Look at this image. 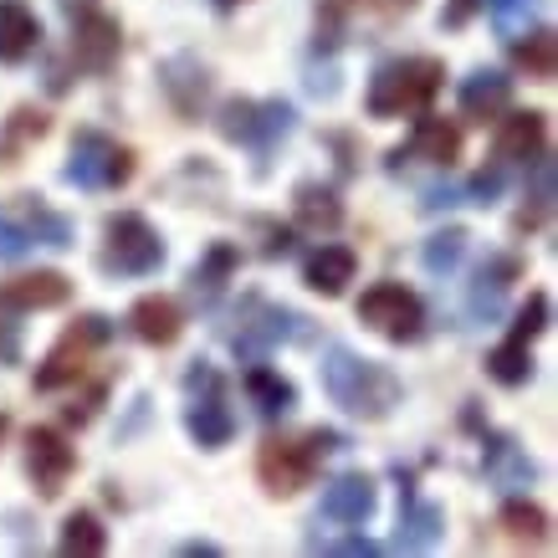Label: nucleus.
I'll return each mask as SVG.
<instances>
[{"label":"nucleus","instance_id":"obj_1","mask_svg":"<svg viewBox=\"0 0 558 558\" xmlns=\"http://www.w3.org/2000/svg\"><path fill=\"white\" fill-rule=\"evenodd\" d=\"M323 389L328 400L343 410V415H359V421H385L389 410L400 405V379L374 364V359H359L354 349L333 343L323 354Z\"/></svg>","mask_w":558,"mask_h":558},{"label":"nucleus","instance_id":"obj_2","mask_svg":"<svg viewBox=\"0 0 558 558\" xmlns=\"http://www.w3.org/2000/svg\"><path fill=\"white\" fill-rule=\"evenodd\" d=\"M446 83V68L436 57H395L369 77V119H405V113H425L430 98Z\"/></svg>","mask_w":558,"mask_h":558},{"label":"nucleus","instance_id":"obj_3","mask_svg":"<svg viewBox=\"0 0 558 558\" xmlns=\"http://www.w3.org/2000/svg\"><path fill=\"white\" fill-rule=\"evenodd\" d=\"M216 129L226 144H241V149L256 154V170H267V159L282 149V138L298 129V113H292V102H282V98H226L220 102Z\"/></svg>","mask_w":558,"mask_h":558},{"label":"nucleus","instance_id":"obj_4","mask_svg":"<svg viewBox=\"0 0 558 558\" xmlns=\"http://www.w3.org/2000/svg\"><path fill=\"white\" fill-rule=\"evenodd\" d=\"M72 236H77L72 220L62 210L41 205V195H16L11 205H0V262H21L32 246L68 252Z\"/></svg>","mask_w":558,"mask_h":558},{"label":"nucleus","instance_id":"obj_5","mask_svg":"<svg viewBox=\"0 0 558 558\" xmlns=\"http://www.w3.org/2000/svg\"><path fill=\"white\" fill-rule=\"evenodd\" d=\"M307 339V318L292 313L282 303H267V298H246L236 307V328H231V349H236L241 364H256L267 359L271 349L282 343H303Z\"/></svg>","mask_w":558,"mask_h":558},{"label":"nucleus","instance_id":"obj_6","mask_svg":"<svg viewBox=\"0 0 558 558\" xmlns=\"http://www.w3.org/2000/svg\"><path fill=\"white\" fill-rule=\"evenodd\" d=\"M102 271L108 277H149L165 267V236L138 210H119L102 226Z\"/></svg>","mask_w":558,"mask_h":558},{"label":"nucleus","instance_id":"obj_7","mask_svg":"<svg viewBox=\"0 0 558 558\" xmlns=\"http://www.w3.org/2000/svg\"><path fill=\"white\" fill-rule=\"evenodd\" d=\"M185 430L201 440L205 451H220L226 440L236 436V415L226 405V385H220L216 364L195 359L185 374Z\"/></svg>","mask_w":558,"mask_h":558},{"label":"nucleus","instance_id":"obj_8","mask_svg":"<svg viewBox=\"0 0 558 558\" xmlns=\"http://www.w3.org/2000/svg\"><path fill=\"white\" fill-rule=\"evenodd\" d=\"M62 180L77 190H119L134 180V154L123 149L119 138H108L102 129H77Z\"/></svg>","mask_w":558,"mask_h":558},{"label":"nucleus","instance_id":"obj_9","mask_svg":"<svg viewBox=\"0 0 558 558\" xmlns=\"http://www.w3.org/2000/svg\"><path fill=\"white\" fill-rule=\"evenodd\" d=\"M108 339H113V323L102 318V313H87V318H77L68 333L57 339V349L47 354V364L36 369V389H41V395H51V389L77 385V379L87 374V359L98 354Z\"/></svg>","mask_w":558,"mask_h":558},{"label":"nucleus","instance_id":"obj_10","mask_svg":"<svg viewBox=\"0 0 558 558\" xmlns=\"http://www.w3.org/2000/svg\"><path fill=\"white\" fill-rule=\"evenodd\" d=\"M359 323H369L389 343H415L425 333V303L400 282H374L359 298Z\"/></svg>","mask_w":558,"mask_h":558},{"label":"nucleus","instance_id":"obj_11","mask_svg":"<svg viewBox=\"0 0 558 558\" xmlns=\"http://www.w3.org/2000/svg\"><path fill=\"white\" fill-rule=\"evenodd\" d=\"M62 16L72 21V57L83 72H108L119 62V21L98 11L93 0H62Z\"/></svg>","mask_w":558,"mask_h":558},{"label":"nucleus","instance_id":"obj_12","mask_svg":"<svg viewBox=\"0 0 558 558\" xmlns=\"http://www.w3.org/2000/svg\"><path fill=\"white\" fill-rule=\"evenodd\" d=\"M318 472V451L307 446V440H267L262 446V457H256V476H262V487L271 497H292V492H303Z\"/></svg>","mask_w":558,"mask_h":558},{"label":"nucleus","instance_id":"obj_13","mask_svg":"<svg viewBox=\"0 0 558 558\" xmlns=\"http://www.w3.org/2000/svg\"><path fill=\"white\" fill-rule=\"evenodd\" d=\"M26 472H32V482L41 487V497H57V492L68 487V476L77 472V451H72L57 430L36 425L32 436H26Z\"/></svg>","mask_w":558,"mask_h":558},{"label":"nucleus","instance_id":"obj_14","mask_svg":"<svg viewBox=\"0 0 558 558\" xmlns=\"http://www.w3.org/2000/svg\"><path fill=\"white\" fill-rule=\"evenodd\" d=\"M461 154V129L446 119H421L410 129V144L389 154V170H400L405 159H421V165H440V170H451Z\"/></svg>","mask_w":558,"mask_h":558},{"label":"nucleus","instance_id":"obj_15","mask_svg":"<svg viewBox=\"0 0 558 558\" xmlns=\"http://www.w3.org/2000/svg\"><path fill=\"white\" fill-rule=\"evenodd\" d=\"M374 508H379V492H374V482L364 472H343L323 487V518L328 523L359 527L374 518Z\"/></svg>","mask_w":558,"mask_h":558},{"label":"nucleus","instance_id":"obj_16","mask_svg":"<svg viewBox=\"0 0 558 558\" xmlns=\"http://www.w3.org/2000/svg\"><path fill=\"white\" fill-rule=\"evenodd\" d=\"M482 446H487V451H482V472H487L492 492H502V497H518V492L533 487L538 466L527 461V451L518 446V440H512V436H487Z\"/></svg>","mask_w":558,"mask_h":558},{"label":"nucleus","instance_id":"obj_17","mask_svg":"<svg viewBox=\"0 0 558 558\" xmlns=\"http://www.w3.org/2000/svg\"><path fill=\"white\" fill-rule=\"evenodd\" d=\"M518 256H508V252H497V256H487L482 262V271H476V282H472V292H466V313H472L476 323H492L497 313H502V303H508V292H512V282H518Z\"/></svg>","mask_w":558,"mask_h":558},{"label":"nucleus","instance_id":"obj_18","mask_svg":"<svg viewBox=\"0 0 558 558\" xmlns=\"http://www.w3.org/2000/svg\"><path fill=\"white\" fill-rule=\"evenodd\" d=\"M446 533V512L436 502H421L410 482L400 487V533H395V548H405V554H430Z\"/></svg>","mask_w":558,"mask_h":558},{"label":"nucleus","instance_id":"obj_19","mask_svg":"<svg viewBox=\"0 0 558 558\" xmlns=\"http://www.w3.org/2000/svg\"><path fill=\"white\" fill-rule=\"evenodd\" d=\"M72 298L68 277L62 271H26V277H11L0 282V303L11 313H41V307H62Z\"/></svg>","mask_w":558,"mask_h":558},{"label":"nucleus","instance_id":"obj_20","mask_svg":"<svg viewBox=\"0 0 558 558\" xmlns=\"http://www.w3.org/2000/svg\"><path fill=\"white\" fill-rule=\"evenodd\" d=\"M457 102H461V113L476 119V123L502 119V113H508V102H512V77L508 72H497V68H476L472 77L461 83Z\"/></svg>","mask_w":558,"mask_h":558},{"label":"nucleus","instance_id":"obj_21","mask_svg":"<svg viewBox=\"0 0 558 558\" xmlns=\"http://www.w3.org/2000/svg\"><path fill=\"white\" fill-rule=\"evenodd\" d=\"M129 323H134L138 339L154 343V349H170V343L185 333V313H180V303H174V298H165V292L138 298L134 313H129Z\"/></svg>","mask_w":558,"mask_h":558},{"label":"nucleus","instance_id":"obj_22","mask_svg":"<svg viewBox=\"0 0 558 558\" xmlns=\"http://www.w3.org/2000/svg\"><path fill=\"white\" fill-rule=\"evenodd\" d=\"M41 47V21L26 0H0V62L16 68Z\"/></svg>","mask_w":558,"mask_h":558},{"label":"nucleus","instance_id":"obj_23","mask_svg":"<svg viewBox=\"0 0 558 558\" xmlns=\"http://www.w3.org/2000/svg\"><path fill=\"white\" fill-rule=\"evenodd\" d=\"M165 93H170L174 113L185 123H195L205 108V93H210V77H205V68L195 57H174V62H165Z\"/></svg>","mask_w":558,"mask_h":558},{"label":"nucleus","instance_id":"obj_24","mask_svg":"<svg viewBox=\"0 0 558 558\" xmlns=\"http://www.w3.org/2000/svg\"><path fill=\"white\" fill-rule=\"evenodd\" d=\"M354 271H359V256L349 252V246H328V241H323L318 252L303 262V282L313 292H323V298H339V292L354 282Z\"/></svg>","mask_w":558,"mask_h":558},{"label":"nucleus","instance_id":"obj_25","mask_svg":"<svg viewBox=\"0 0 558 558\" xmlns=\"http://www.w3.org/2000/svg\"><path fill=\"white\" fill-rule=\"evenodd\" d=\"M246 400L256 405V415L262 421H282V415H292V405H298V389H292V379H282L277 369H267L262 359H256L252 369H246Z\"/></svg>","mask_w":558,"mask_h":558},{"label":"nucleus","instance_id":"obj_26","mask_svg":"<svg viewBox=\"0 0 558 558\" xmlns=\"http://www.w3.org/2000/svg\"><path fill=\"white\" fill-rule=\"evenodd\" d=\"M241 267V246H231V241H216L210 252L195 262V271H190V292H195V303H216L220 292H226V282L236 277Z\"/></svg>","mask_w":558,"mask_h":558},{"label":"nucleus","instance_id":"obj_27","mask_svg":"<svg viewBox=\"0 0 558 558\" xmlns=\"http://www.w3.org/2000/svg\"><path fill=\"white\" fill-rule=\"evenodd\" d=\"M543 154V113H512L497 129V165L512 159H538Z\"/></svg>","mask_w":558,"mask_h":558},{"label":"nucleus","instance_id":"obj_28","mask_svg":"<svg viewBox=\"0 0 558 558\" xmlns=\"http://www.w3.org/2000/svg\"><path fill=\"white\" fill-rule=\"evenodd\" d=\"M298 220H303L307 231H339V220H343V205H339V195L328 185H318V180H307V185H298Z\"/></svg>","mask_w":558,"mask_h":558},{"label":"nucleus","instance_id":"obj_29","mask_svg":"<svg viewBox=\"0 0 558 558\" xmlns=\"http://www.w3.org/2000/svg\"><path fill=\"white\" fill-rule=\"evenodd\" d=\"M523 36H527V41H518V47H512V62H518V72H527L533 83H548V77L558 72V36L554 32H538V26H533V32H523Z\"/></svg>","mask_w":558,"mask_h":558},{"label":"nucleus","instance_id":"obj_30","mask_svg":"<svg viewBox=\"0 0 558 558\" xmlns=\"http://www.w3.org/2000/svg\"><path fill=\"white\" fill-rule=\"evenodd\" d=\"M68 558H98L102 548H108V533H102L98 512H72L68 523H62V543H57Z\"/></svg>","mask_w":558,"mask_h":558},{"label":"nucleus","instance_id":"obj_31","mask_svg":"<svg viewBox=\"0 0 558 558\" xmlns=\"http://www.w3.org/2000/svg\"><path fill=\"white\" fill-rule=\"evenodd\" d=\"M487 374L497 379V385H508V389L527 385V379H533V349H527L523 339L497 343V349L487 354Z\"/></svg>","mask_w":558,"mask_h":558},{"label":"nucleus","instance_id":"obj_32","mask_svg":"<svg viewBox=\"0 0 558 558\" xmlns=\"http://www.w3.org/2000/svg\"><path fill=\"white\" fill-rule=\"evenodd\" d=\"M466 246H472V236L461 231V226H446V231H436V236L421 246V262L430 277H446V271L461 267V256H466Z\"/></svg>","mask_w":558,"mask_h":558},{"label":"nucleus","instance_id":"obj_33","mask_svg":"<svg viewBox=\"0 0 558 558\" xmlns=\"http://www.w3.org/2000/svg\"><path fill=\"white\" fill-rule=\"evenodd\" d=\"M482 5H487V16L502 41H518L523 32L538 26V0H482Z\"/></svg>","mask_w":558,"mask_h":558},{"label":"nucleus","instance_id":"obj_34","mask_svg":"<svg viewBox=\"0 0 558 558\" xmlns=\"http://www.w3.org/2000/svg\"><path fill=\"white\" fill-rule=\"evenodd\" d=\"M502 523H508L512 538H527V543L548 538V512L533 508V502H508V508H502Z\"/></svg>","mask_w":558,"mask_h":558},{"label":"nucleus","instance_id":"obj_35","mask_svg":"<svg viewBox=\"0 0 558 558\" xmlns=\"http://www.w3.org/2000/svg\"><path fill=\"white\" fill-rule=\"evenodd\" d=\"M533 210H523V220L518 226H538L543 216H548V205H554V159H543L538 154V165H533Z\"/></svg>","mask_w":558,"mask_h":558},{"label":"nucleus","instance_id":"obj_36","mask_svg":"<svg viewBox=\"0 0 558 558\" xmlns=\"http://www.w3.org/2000/svg\"><path fill=\"white\" fill-rule=\"evenodd\" d=\"M47 134V113H32V108H16L11 113V129H5V154H21L32 138Z\"/></svg>","mask_w":558,"mask_h":558},{"label":"nucleus","instance_id":"obj_37","mask_svg":"<svg viewBox=\"0 0 558 558\" xmlns=\"http://www.w3.org/2000/svg\"><path fill=\"white\" fill-rule=\"evenodd\" d=\"M307 548H313V554H339V558H374L379 554V543L359 538V533H349V538H313Z\"/></svg>","mask_w":558,"mask_h":558},{"label":"nucleus","instance_id":"obj_38","mask_svg":"<svg viewBox=\"0 0 558 558\" xmlns=\"http://www.w3.org/2000/svg\"><path fill=\"white\" fill-rule=\"evenodd\" d=\"M497 195H502V165H492V170H482V174L472 180V185L461 190V201H466V205H492Z\"/></svg>","mask_w":558,"mask_h":558},{"label":"nucleus","instance_id":"obj_39","mask_svg":"<svg viewBox=\"0 0 558 558\" xmlns=\"http://www.w3.org/2000/svg\"><path fill=\"white\" fill-rule=\"evenodd\" d=\"M16 359H21V323L11 318V307L0 303V364L11 369Z\"/></svg>","mask_w":558,"mask_h":558},{"label":"nucleus","instance_id":"obj_40","mask_svg":"<svg viewBox=\"0 0 558 558\" xmlns=\"http://www.w3.org/2000/svg\"><path fill=\"white\" fill-rule=\"evenodd\" d=\"M451 205H461V190H451V185H430L421 195V210H451Z\"/></svg>","mask_w":558,"mask_h":558},{"label":"nucleus","instance_id":"obj_41","mask_svg":"<svg viewBox=\"0 0 558 558\" xmlns=\"http://www.w3.org/2000/svg\"><path fill=\"white\" fill-rule=\"evenodd\" d=\"M476 5H482V0H451V5H446V16H440V26H451V32H457V26H466Z\"/></svg>","mask_w":558,"mask_h":558},{"label":"nucleus","instance_id":"obj_42","mask_svg":"<svg viewBox=\"0 0 558 558\" xmlns=\"http://www.w3.org/2000/svg\"><path fill=\"white\" fill-rule=\"evenodd\" d=\"M307 446H313V451H318V457H333V451H343V446H349V440H343L339 430H313V436H307Z\"/></svg>","mask_w":558,"mask_h":558},{"label":"nucleus","instance_id":"obj_43","mask_svg":"<svg viewBox=\"0 0 558 558\" xmlns=\"http://www.w3.org/2000/svg\"><path fill=\"white\" fill-rule=\"evenodd\" d=\"M292 252V231H277V226H267V256H288Z\"/></svg>","mask_w":558,"mask_h":558},{"label":"nucleus","instance_id":"obj_44","mask_svg":"<svg viewBox=\"0 0 558 558\" xmlns=\"http://www.w3.org/2000/svg\"><path fill=\"white\" fill-rule=\"evenodd\" d=\"M185 554L190 558H216L220 548H216V543H185Z\"/></svg>","mask_w":558,"mask_h":558},{"label":"nucleus","instance_id":"obj_45","mask_svg":"<svg viewBox=\"0 0 558 558\" xmlns=\"http://www.w3.org/2000/svg\"><path fill=\"white\" fill-rule=\"evenodd\" d=\"M216 5H220V11H231V5H241V0H216Z\"/></svg>","mask_w":558,"mask_h":558},{"label":"nucleus","instance_id":"obj_46","mask_svg":"<svg viewBox=\"0 0 558 558\" xmlns=\"http://www.w3.org/2000/svg\"><path fill=\"white\" fill-rule=\"evenodd\" d=\"M0 436H5V415H0Z\"/></svg>","mask_w":558,"mask_h":558},{"label":"nucleus","instance_id":"obj_47","mask_svg":"<svg viewBox=\"0 0 558 558\" xmlns=\"http://www.w3.org/2000/svg\"><path fill=\"white\" fill-rule=\"evenodd\" d=\"M400 5H415V0H400Z\"/></svg>","mask_w":558,"mask_h":558}]
</instances>
